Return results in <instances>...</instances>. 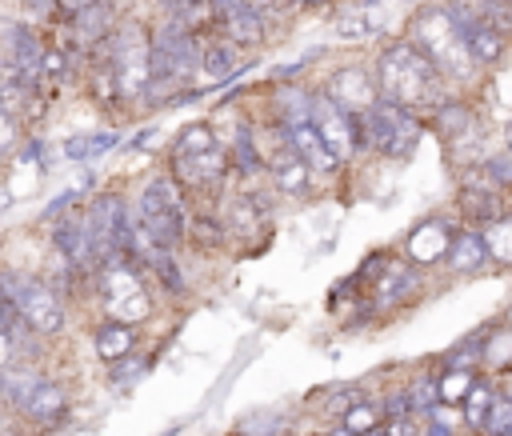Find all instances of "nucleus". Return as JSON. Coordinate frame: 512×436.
<instances>
[{
  "mask_svg": "<svg viewBox=\"0 0 512 436\" xmlns=\"http://www.w3.org/2000/svg\"><path fill=\"white\" fill-rule=\"evenodd\" d=\"M400 36H404L412 48L424 52V60L448 80L452 92H472V88L484 80V72L472 64V56H468V48H464V36H460V24H456V16L448 12L444 0H424V4H416V8L404 16Z\"/></svg>",
  "mask_w": 512,
  "mask_h": 436,
  "instance_id": "7ed1b4c3",
  "label": "nucleus"
},
{
  "mask_svg": "<svg viewBox=\"0 0 512 436\" xmlns=\"http://www.w3.org/2000/svg\"><path fill=\"white\" fill-rule=\"evenodd\" d=\"M364 436H392V432H388V424H380V428H372V432H364Z\"/></svg>",
  "mask_w": 512,
  "mask_h": 436,
  "instance_id": "c03bdc74",
  "label": "nucleus"
},
{
  "mask_svg": "<svg viewBox=\"0 0 512 436\" xmlns=\"http://www.w3.org/2000/svg\"><path fill=\"white\" fill-rule=\"evenodd\" d=\"M208 32L236 44L244 56L260 52L272 36V20L260 16L256 8L240 4V0H208Z\"/></svg>",
  "mask_w": 512,
  "mask_h": 436,
  "instance_id": "ddd939ff",
  "label": "nucleus"
},
{
  "mask_svg": "<svg viewBox=\"0 0 512 436\" xmlns=\"http://www.w3.org/2000/svg\"><path fill=\"white\" fill-rule=\"evenodd\" d=\"M456 216L452 208H436V212H424L420 220H412V228L404 232L400 240V256L408 264H416L420 272H432L444 264V252L452 244V232H456Z\"/></svg>",
  "mask_w": 512,
  "mask_h": 436,
  "instance_id": "2eb2a0df",
  "label": "nucleus"
},
{
  "mask_svg": "<svg viewBox=\"0 0 512 436\" xmlns=\"http://www.w3.org/2000/svg\"><path fill=\"white\" fill-rule=\"evenodd\" d=\"M492 400H496V380L492 376H476V384L468 388V396L460 400V428H468L472 436L480 432V424H484V416H488V408H492Z\"/></svg>",
  "mask_w": 512,
  "mask_h": 436,
  "instance_id": "c85d7f7f",
  "label": "nucleus"
},
{
  "mask_svg": "<svg viewBox=\"0 0 512 436\" xmlns=\"http://www.w3.org/2000/svg\"><path fill=\"white\" fill-rule=\"evenodd\" d=\"M0 284L8 292V300L16 304L24 328L32 336H40L44 344L48 340H60L72 324V304L48 284V276L40 272V264H12V260H0Z\"/></svg>",
  "mask_w": 512,
  "mask_h": 436,
  "instance_id": "423d86ee",
  "label": "nucleus"
},
{
  "mask_svg": "<svg viewBox=\"0 0 512 436\" xmlns=\"http://www.w3.org/2000/svg\"><path fill=\"white\" fill-rule=\"evenodd\" d=\"M512 200H504L500 192H492V188H468V184H456L452 188V200H448V208H452V216H456V224H468V228H484L496 212H504Z\"/></svg>",
  "mask_w": 512,
  "mask_h": 436,
  "instance_id": "b1692460",
  "label": "nucleus"
},
{
  "mask_svg": "<svg viewBox=\"0 0 512 436\" xmlns=\"http://www.w3.org/2000/svg\"><path fill=\"white\" fill-rule=\"evenodd\" d=\"M428 136V120L392 104V100H376L368 112H360V148L364 160H380V164H408L420 144Z\"/></svg>",
  "mask_w": 512,
  "mask_h": 436,
  "instance_id": "9d476101",
  "label": "nucleus"
},
{
  "mask_svg": "<svg viewBox=\"0 0 512 436\" xmlns=\"http://www.w3.org/2000/svg\"><path fill=\"white\" fill-rule=\"evenodd\" d=\"M152 368V356L148 352H132V356H120L112 364H104V384L108 392H132Z\"/></svg>",
  "mask_w": 512,
  "mask_h": 436,
  "instance_id": "c756f323",
  "label": "nucleus"
},
{
  "mask_svg": "<svg viewBox=\"0 0 512 436\" xmlns=\"http://www.w3.org/2000/svg\"><path fill=\"white\" fill-rule=\"evenodd\" d=\"M160 136V128L156 124H148V128H140V132H132V140H128V148H144V144H152Z\"/></svg>",
  "mask_w": 512,
  "mask_h": 436,
  "instance_id": "4c0bfd02",
  "label": "nucleus"
},
{
  "mask_svg": "<svg viewBox=\"0 0 512 436\" xmlns=\"http://www.w3.org/2000/svg\"><path fill=\"white\" fill-rule=\"evenodd\" d=\"M20 8H24V16H28L32 24H40V20H52V16H56V0H20Z\"/></svg>",
  "mask_w": 512,
  "mask_h": 436,
  "instance_id": "e433bc0d",
  "label": "nucleus"
},
{
  "mask_svg": "<svg viewBox=\"0 0 512 436\" xmlns=\"http://www.w3.org/2000/svg\"><path fill=\"white\" fill-rule=\"evenodd\" d=\"M428 120V132L436 136L448 168H460L468 160H480L488 148H492V132H488V120L484 112L476 108V100L468 92H456L448 96L436 112L424 116Z\"/></svg>",
  "mask_w": 512,
  "mask_h": 436,
  "instance_id": "9b49d317",
  "label": "nucleus"
},
{
  "mask_svg": "<svg viewBox=\"0 0 512 436\" xmlns=\"http://www.w3.org/2000/svg\"><path fill=\"white\" fill-rule=\"evenodd\" d=\"M12 360H16V348H12V336H8L4 324H0V368L12 364Z\"/></svg>",
  "mask_w": 512,
  "mask_h": 436,
  "instance_id": "58836bf2",
  "label": "nucleus"
},
{
  "mask_svg": "<svg viewBox=\"0 0 512 436\" xmlns=\"http://www.w3.org/2000/svg\"><path fill=\"white\" fill-rule=\"evenodd\" d=\"M292 4V12H320V8H328L332 0H288Z\"/></svg>",
  "mask_w": 512,
  "mask_h": 436,
  "instance_id": "a19ab883",
  "label": "nucleus"
},
{
  "mask_svg": "<svg viewBox=\"0 0 512 436\" xmlns=\"http://www.w3.org/2000/svg\"><path fill=\"white\" fill-rule=\"evenodd\" d=\"M284 128V124H280ZM284 136H288V148L320 176V184H328V180H336V176H344V168L332 160V152L324 148V140H320V132L312 128V120H304V124H288L284 128Z\"/></svg>",
  "mask_w": 512,
  "mask_h": 436,
  "instance_id": "5701e85b",
  "label": "nucleus"
},
{
  "mask_svg": "<svg viewBox=\"0 0 512 436\" xmlns=\"http://www.w3.org/2000/svg\"><path fill=\"white\" fill-rule=\"evenodd\" d=\"M492 380H496V388H500L504 396H512V364H508V368H500Z\"/></svg>",
  "mask_w": 512,
  "mask_h": 436,
  "instance_id": "79ce46f5",
  "label": "nucleus"
},
{
  "mask_svg": "<svg viewBox=\"0 0 512 436\" xmlns=\"http://www.w3.org/2000/svg\"><path fill=\"white\" fill-rule=\"evenodd\" d=\"M508 428H512V396H504L496 388V400H492V408H488V416H484L476 436H504Z\"/></svg>",
  "mask_w": 512,
  "mask_h": 436,
  "instance_id": "72a5a7b5",
  "label": "nucleus"
},
{
  "mask_svg": "<svg viewBox=\"0 0 512 436\" xmlns=\"http://www.w3.org/2000/svg\"><path fill=\"white\" fill-rule=\"evenodd\" d=\"M240 4L256 8V12H260V16H268L272 24H276L280 16H288V12H292V4H288V0H240Z\"/></svg>",
  "mask_w": 512,
  "mask_h": 436,
  "instance_id": "c9c22d12",
  "label": "nucleus"
},
{
  "mask_svg": "<svg viewBox=\"0 0 512 436\" xmlns=\"http://www.w3.org/2000/svg\"><path fill=\"white\" fill-rule=\"evenodd\" d=\"M320 436H348V432H344L340 424H332V428H328V432H320Z\"/></svg>",
  "mask_w": 512,
  "mask_h": 436,
  "instance_id": "a18cd8bd",
  "label": "nucleus"
},
{
  "mask_svg": "<svg viewBox=\"0 0 512 436\" xmlns=\"http://www.w3.org/2000/svg\"><path fill=\"white\" fill-rule=\"evenodd\" d=\"M0 404L32 428H56L72 412L68 388L56 376H48L40 364H20V360L0 368Z\"/></svg>",
  "mask_w": 512,
  "mask_h": 436,
  "instance_id": "6e6552de",
  "label": "nucleus"
},
{
  "mask_svg": "<svg viewBox=\"0 0 512 436\" xmlns=\"http://www.w3.org/2000/svg\"><path fill=\"white\" fill-rule=\"evenodd\" d=\"M216 216L224 224V240L228 252L236 256H260V248L272 244L276 236V196L272 188L260 184H228L216 200Z\"/></svg>",
  "mask_w": 512,
  "mask_h": 436,
  "instance_id": "20e7f679",
  "label": "nucleus"
},
{
  "mask_svg": "<svg viewBox=\"0 0 512 436\" xmlns=\"http://www.w3.org/2000/svg\"><path fill=\"white\" fill-rule=\"evenodd\" d=\"M120 144H124L120 124H100V128H80V132L64 136V140L56 144V156H64L68 164H84V168H92L96 160L112 156Z\"/></svg>",
  "mask_w": 512,
  "mask_h": 436,
  "instance_id": "6ab92c4d",
  "label": "nucleus"
},
{
  "mask_svg": "<svg viewBox=\"0 0 512 436\" xmlns=\"http://www.w3.org/2000/svg\"><path fill=\"white\" fill-rule=\"evenodd\" d=\"M336 424H340L348 436H364V432H372V428H380V424H384V408H380V400H376V396H368V392H364L360 400H352V404H348V412H344Z\"/></svg>",
  "mask_w": 512,
  "mask_h": 436,
  "instance_id": "2f4dec72",
  "label": "nucleus"
},
{
  "mask_svg": "<svg viewBox=\"0 0 512 436\" xmlns=\"http://www.w3.org/2000/svg\"><path fill=\"white\" fill-rule=\"evenodd\" d=\"M112 68V80L120 88V100L128 112L140 108V96L152 80V24L140 16H120L112 36L92 52Z\"/></svg>",
  "mask_w": 512,
  "mask_h": 436,
  "instance_id": "1a4fd4ad",
  "label": "nucleus"
},
{
  "mask_svg": "<svg viewBox=\"0 0 512 436\" xmlns=\"http://www.w3.org/2000/svg\"><path fill=\"white\" fill-rule=\"evenodd\" d=\"M264 92V104H260V116L276 120V124H304L312 120V100H316V84H304V80H288V84H268V88H256Z\"/></svg>",
  "mask_w": 512,
  "mask_h": 436,
  "instance_id": "a211bd4d",
  "label": "nucleus"
},
{
  "mask_svg": "<svg viewBox=\"0 0 512 436\" xmlns=\"http://www.w3.org/2000/svg\"><path fill=\"white\" fill-rule=\"evenodd\" d=\"M216 200V196H212ZM212 200H188V232H184V252H196V256H216V252H228V240H224V224L216 216V204Z\"/></svg>",
  "mask_w": 512,
  "mask_h": 436,
  "instance_id": "aec40b11",
  "label": "nucleus"
},
{
  "mask_svg": "<svg viewBox=\"0 0 512 436\" xmlns=\"http://www.w3.org/2000/svg\"><path fill=\"white\" fill-rule=\"evenodd\" d=\"M88 4H96V0H56V16H72V12L88 8Z\"/></svg>",
  "mask_w": 512,
  "mask_h": 436,
  "instance_id": "ea45409f",
  "label": "nucleus"
},
{
  "mask_svg": "<svg viewBox=\"0 0 512 436\" xmlns=\"http://www.w3.org/2000/svg\"><path fill=\"white\" fill-rule=\"evenodd\" d=\"M404 384V396H408V412L416 416V420H424L436 404H440V396H436V372L432 368H416L408 380H400Z\"/></svg>",
  "mask_w": 512,
  "mask_h": 436,
  "instance_id": "7c9ffc66",
  "label": "nucleus"
},
{
  "mask_svg": "<svg viewBox=\"0 0 512 436\" xmlns=\"http://www.w3.org/2000/svg\"><path fill=\"white\" fill-rule=\"evenodd\" d=\"M476 376L480 372H472V368H440L436 372V396H440V404L460 408V400L468 396V388L476 384Z\"/></svg>",
  "mask_w": 512,
  "mask_h": 436,
  "instance_id": "473e14b6",
  "label": "nucleus"
},
{
  "mask_svg": "<svg viewBox=\"0 0 512 436\" xmlns=\"http://www.w3.org/2000/svg\"><path fill=\"white\" fill-rule=\"evenodd\" d=\"M500 148H504V152L512 156V116H508V120L500 124Z\"/></svg>",
  "mask_w": 512,
  "mask_h": 436,
  "instance_id": "37998d69",
  "label": "nucleus"
},
{
  "mask_svg": "<svg viewBox=\"0 0 512 436\" xmlns=\"http://www.w3.org/2000/svg\"><path fill=\"white\" fill-rule=\"evenodd\" d=\"M216 144H220V136H216L212 116H196V120H188V124H180V128L172 132L164 156H192V152H208V148H216Z\"/></svg>",
  "mask_w": 512,
  "mask_h": 436,
  "instance_id": "bb28decb",
  "label": "nucleus"
},
{
  "mask_svg": "<svg viewBox=\"0 0 512 436\" xmlns=\"http://www.w3.org/2000/svg\"><path fill=\"white\" fill-rule=\"evenodd\" d=\"M504 436H512V428H508V432H504Z\"/></svg>",
  "mask_w": 512,
  "mask_h": 436,
  "instance_id": "de8ad7c7",
  "label": "nucleus"
},
{
  "mask_svg": "<svg viewBox=\"0 0 512 436\" xmlns=\"http://www.w3.org/2000/svg\"><path fill=\"white\" fill-rule=\"evenodd\" d=\"M76 88H80L84 100H88L96 112H104V116L128 112L124 100H120V88H116V80H112V68H108L100 56H88V60H84V72H80V84H76Z\"/></svg>",
  "mask_w": 512,
  "mask_h": 436,
  "instance_id": "393cba45",
  "label": "nucleus"
},
{
  "mask_svg": "<svg viewBox=\"0 0 512 436\" xmlns=\"http://www.w3.org/2000/svg\"><path fill=\"white\" fill-rule=\"evenodd\" d=\"M128 208L132 220L164 248L184 252V232H188V196L184 188L164 172V164H156L152 172H144L132 188H128Z\"/></svg>",
  "mask_w": 512,
  "mask_h": 436,
  "instance_id": "0eeeda50",
  "label": "nucleus"
},
{
  "mask_svg": "<svg viewBox=\"0 0 512 436\" xmlns=\"http://www.w3.org/2000/svg\"><path fill=\"white\" fill-rule=\"evenodd\" d=\"M348 276L356 280L360 300L344 316V328H364L372 320H392L424 296V272L416 264H408L400 252H388V248L368 252L356 264V272H348Z\"/></svg>",
  "mask_w": 512,
  "mask_h": 436,
  "instance_id": "f03ea898",
  "label": "nucleus"
},
{
  "mask_svg": "<svg viewBox=\"0 0 512 436\" xmlns=\"http://www.w3.org/2000/svg\"><path fill=\"white\" fill-rule=\"evenodd\" d=\"M252 68H256V60H252V56H244L236 44H228V40H220V36H212V32H208V44H204L200 72H196V84H192V88L212 92V88H224V84L240 80V76H244V72H252Z\"/></svg>",
  "mask_w": 512,
  "mask_h": 436,
  "instance_id": "f3484780",
  "label": "nucleus"
},
{
  "mask_svg": "<svg viewBox=\"0 0 512 436\" xmlns=\"http://www.w3.org/2000/svg\"><path fill=\"white\" fill-rule=\"evenodd\" d=\"M440 272L452 276V280H472V276H484V272H488V252H484L480 228L460 224V228L452 232V244H448V252H444Z\"/></svg>",
  "mask_w": 512,
  "mask_h": 436,
  "instance_id": "412c9836",
  "label": "nucleus"
},
{
  "mask_svg": "<svg viewBox=\"0 0 512 436\" xmlns=\"http://www.w3.org/2000/svg\"><path fill=\"white\" fill-rule=\"evenodd\" d=\"M328 36L344 48L380 44L384 36H392L388 0H336V8L328 16Z\"/></svg>",
  "mask_w": 512,
  "mask_h": 436,
  "instance_id": "f8f14e48",
  "label": "nucleus"
},
{
  "mask_svg": "<svg viewBox=\"0 0 512 436\" xmlns=\"http://www.w3.org/2000/svg\"><path fill=\"white\" fill-rule=\"evenodd\" d=\"M312 128L320 132L324 148L332 152V160H336L344 172L364 160V148H360V116L336 108L320 88H316V100H312Z\"/></svg>",
  "mask_w": 512,
  "mask_h": 436,
  "instance_id": "4468645a",
  "label": "nucleus"
},
{
  "mask_svg": "<svg viewBox=\"0 0 512 436\" xmlns=\"http://www.w3.org/2000/svg\"><path fill=\"white\" fill-rule=\"evenodd\" d=\"M88 308L96 316H104V320L144 328V324H152V316L160 308V296H156V288L148 284V276L132 260H108V264H100L92 272Z\"/></svg>",
  "mask_w": 512,
  "mask_h": 436,
  "instance_id": "39448f33",
  "label": "nucleus"
},
{
  "mask_svg": "<svg viewBox=\"0 0 512 436\" xmlns=\"http://www.w3.org/2000/svg\"><path fill=\"white\" fill-rule=\"evenodd\" d=\"M480 240L488 252V272H512V204L480 228Z\"/></svg>",
  "mask_w": 512,
  "mask_h": 436,
  "instance_id": "a878e982",
  "label": "nucleus"
},
{
  "mask_svg": "<svg viewBox=\"0 0 512 436\" xmlns=\"http://www.w3.org/2000/svg\"><path fill=\"white\" fill-rule=\"evenodd\" d=\"M488 332H492V320H484L480 328L464 332V336L440 356V368H472V372H484V344H488Z\"/></svg>",
  "mask_w": 512,
  "mask_h": 436,
  "instance_id": "cd10ccee",
  "label": "nucleus"
},
{
  "mask_svg": "<svg viewBox=\"0 0 512 436\" xmlns=\"http://www.w3.org/2000/svg\"><path fill=\"white\" fill-rule=\"evenodd\" d=\"M372 76H376V88H380V100H392L416 116H428L436 112L448 96H456L448 88V80L424 60L420 48H412L404 36H384L372 52Z\"/></svg>",
  "mask_w": 512,
  "mask_h": 436,
  "instance_id": "f257e3e1",
  "label": "nucleus"
},
{
  "mask_svg": "<svg viewBox=\"0 0 512 436\" xmlns=\"http://www.w3.org/2000/svg\"><path fill=\"white\" fill-rule=\"evenodd\" d=\"M228 436H244V432H240V428H236V432H228Z\"/></svg>",
  "mask_w": 512,
  "mask_h": 436,
  "instance_id": "49530a36",
  "label": "nucleus"
},
{
  "mask_svg": "<svg viewBox=\"0 0 512 436\" xmlns=\"http://www.w3.org/2000/svg\"><path fill=\"white\" fill-rule=\"evenodd\" d=\"M316 88H320L336 108H344V112H352V116L368 112V108L380 100V88H376V76H372V64H368V60H344V64L328 68Z\"/></svg>",
  "mask_w": 512,
  "mask_h": 436,
  "instance_id": "dca6fc26",
  "label": "nucleus"
},
{
  "mask_svg": "<svg viewBox=\"0 0 512 436\" xmlns=\"http://www.w3.org/2000/svg\"><path fill=\"white\" fill-rule=\"evenodd\" d=\"M20 136H24L20 120H16L12 112H4V108H0V172H8V164H12V156H16Z\"/></svg>",
  "mask_w": 512,
  "mask_h": 436,
  "instance_id": "f704fd0d",
  "label": "nucleus"
},
{
  "mask_svg": "<svg viewBox=\"0 0 512 436\" xmlns=\"http://www.w3.org/2000/svg\"><path fill=\"white\" fill-rule=\"evenodd\" d=\"M140 340H144V328L116 324V320H104V316H96V320H92V332H88L92 356H96L100 364H112V360H120V356L140 352V348H144Z\"/></svg>",
  "mask_w": 512,
  "mask_h": 436,
  "instance_id": "4be33fe9",
  "label": "nucleus"
}]
</instances>
